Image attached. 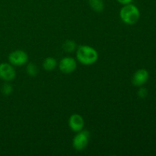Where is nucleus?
Segmentation results:
<instances>
[{
    "mask_svg": "<svg viewBox=\"0 0 156 156\" xmlns=\"http://www.w3.org/2000/svg\"><path fill=\"white\" fill-rule=\"evenodd\" d=\"M89 5L96 12H101L105 8L103 0H88Z\"/></svg>",
    "mask_w": 156,
    "mask_h": 156,
    "instance_id": "nucleus-10",
    "label": "nucleus"
},
{
    "mask_svg": "<svg viewBox=\"0 0 156 156\" xmlns=\"http://www.w3.org/2000/svg\"><path fill=\"white\" fill-rule=\"evenodd\" d=\"M27 73L28 76H31V77H35L38 73V68L34 63L33 62H29L27 66Z\"/></svg>",
    "mask_w": 156,
    "mask_h": 156,
    "instance_id": "nucleus-12",
    "label": "nucleus"
},
{
    "mask_svg": "<svg viewBox=\"0 0 156 156\" xmlns=\"http://www.w3.org/2000/svg\"><path fill=\"white\" fill-rule=\"evenodd\" d=\"M84 121L83 117L78 114H74L69 119V128L74 132L78 133L84 129Z\"/></svg>",
    "mask_w": 156,
    "mask_h": 156,
    "instance_id": "nucleus-7",
    "label": "nucleus"
},
{
    "mask_svg": "<svg viewBox=\"0 0 156 156\" xmlns=\"http://www.w3.org/2000/svg\"><path fill=\"white\" fill-rule=\"evenodd\" d=\"M1 91L4 95L9 96V94H12L13 91V87L11 84L9 83H5L3 84L1 88Z\"/></svg>",
    "mask_w": 156,
    "mask_h": 156,
    "instance_id": "nucleus-13",
    "label": "nucleus"
},
{
    "mask_svg": "<svg viewBox=\"0 0 156 156\" xmlns=\"http://www.w3.org/2000/svg\"><path fill=\"white\" fill-rule=\"evenodd\" d=\"M57 62L53 57H47L43 62V66L46 71H52L56 68Z\"/></svg>",
    "mask_w": 156,
    "mask_h": 156,
    "instance_id": "nucleus-9",
    "label": "nucleus"
},
{
    "mask_svg": "<svg viewBox=\"0 0 156 156\" xmlns=\"http://www.w3.org/2000/svg\"><path fill=\"white\" fill-rule=\"evenodd\" d=\"M16 73L13 66L7 62L0 63V79L5 82H10L15 78Z\"/></svg>",
    "mask_w": 156,
    "mask_h": 156,
    "instance_id": "nucleus-5",
    "label": "nucleus"
},
{
    "mask_svg": "<svg viewBox=\"0 0 156 156\" xmlns=\"http://www.w3.org/2000/svg\"><path fill=\"white\" fill-rule=\"evenodd\" d=\"M120 16L122 21L126 24L132 25L139 21L140 12L138 8L133 4H126L120 9Z\"/></svg>",
    "mask_w": 156,
    "mask_h": 156,
    "instance_id": "nucleus-2",
    "label": "nucleus"
},
{
    "mask_svg": "<svg viewBox=\"0 0 156 156\" xmlns=\"http://www.w3.org/2000/svg\"><path fill=\"white\" fill-rule=\"evenodd\" d=\"M76 58L83 65H92L98 61V53L95 49L90 46L82 45L76 50Z\"/></svg>",
    "mask_w": 156,
    "mask_h": 156,
    "instance_id": "nucleus-1",
    "label": "nucleus"
},
{
    "mask_svg": "<svg viewBox=\"0 0 156 156\" xmlns=\"http://www.w3.org/2000/svg\"><path fill=\"white\" fill-rule=\"evenodd\" d=\"M62 49L66 53H72L75 51L76 49V44L75 41H71V40H67L62 44Z\"/></svg>",
    "mask_w": 156,
    "mask_h": 156,
    "instance_id": "nucleus-11",
    "label": "nucleus"
},
{
    "mask_svg": "<svg viewBox=\"0 0 156 156\" xmlns=\"http://www.w3.org/2000/svg\"><path fill=\"white\" fill-rule=\"evenodd\" d=\"M9 63L12 64V66H21L24 65L27 62L28 55L24 50H15L9 55Z\"/></svg>",
    "mask_w": 156,
    "mask_h": 156,
    "instance_id": "nucleus-4",
    "label": "nucleus"
},
{
    "mask_svg": "<svg viewBox=\"0 0 156 156\" xmlns=\"http://www.w3.org/2000/svg\"><path fill=\"white\" fill-rule=\"evenodd\" d=\"M59 68L62 73L69 74V73H73L76 69L77 62L73 57H69V56L64 57L59 62Z\"/></svg>",
    "mask_w": 156,
    "mask_h": 156,
    "instance_id": "nucleus-6",
    "label": "nucleus"
},
{
    "mask_svg": "<svg viewBox=\"0 0 156 156\" xmlns=\"http://www.w3.org/2000/svg\"><path fill=\"white\" fill-rule=\"evenodd\" d=\"M90 133L88 130H81L78 132L73 140V146L77 151H82L88 143Z\"/></svg>",
    "mask_w": 156,
    "mask_h": 156,
    "instance_id": "nucleus-3",
    "label": "nucleus"
},
{
    "mask_svg": "<svg viewBox=\"0 0 156 156\" xmlns=\"http://www.w3.org/2000/svg\"><path fill=\"white\" fill-rule=\"evenodd\" d=\"M149 77V74L147 70L145 69H140L134 73L133 76L132 82L135 86H143L147 82Z\"/></svg>",
    "mask_w": 156,
    "mask_h": 156,
    "instance_id": "nucleus-8",
    "label": "nucleus"
},
{
    "mask_svg": "<svg viewBox=\"0 0 156 156\" xmlns=\"http://www.w3.org/2000/svg\"><path fill=\"white\" fill-rule=\"evenodd\" d=\"M117 2H118L120 4H122V5H126V4H129V3H131V2L133 1V0H117Z\"/></svg>",
    "mask_w": 156,
    "mask_h": 156,
    "instance_id": "nucleus-15",
    "label": "nucleus"
},
{
    "mask_svg": "<svg viewBox=\"0 0 156 156\" xmlns=\"http://www.w3.org/2000/svg\"><path fill=\"white\" fill-rule=\"evenodd\" d=\"M138 96L140 98H145L147 97L148 95V91L146 90V88H141L140 89H139L138 91Z\"/></svg>",
    "mask_w": 156,
    "mask_h": 156,
    "instance_id": "nucleus-14",
    "label": "nucleus"
}]
</instances>
